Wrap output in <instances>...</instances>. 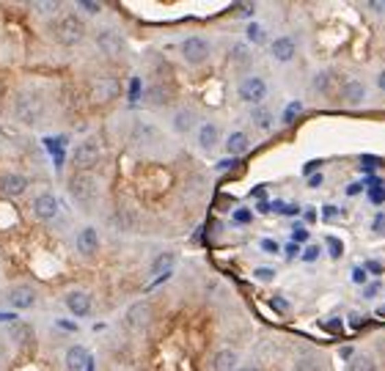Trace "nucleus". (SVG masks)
Listing matches in <instances>:
<instances>
[{
    "label": "nucleus",
    "instance_id": "f257e3e1",
    "mask_svg": "<svg viewBox=\"0 0 385 371\" xmlns=\"http://www.w3.org/2000/svg\"><path fill=\"white\" fill-rule=\"evenodd\" d=\"M50 34H53V39H55L61 47H77V44L86 39V23L80 20V14L66 12V14H61L58 20H53Z\"/></svg>",
    "mask_w": 385,
    "mask_h": 371
},
{
    "label": "nucleus",
    "instance_id": "f03ea898",
    "mask_svg": "<svg viewBox=\"0 0 385 371\" xmlns=\"http://www.w3.org/2000/svg\"><path fill=\"white\" fill-rule=\"evenodd\" d=\"M14 118L20 121V124H25V127H36L42 118H45V113H47V105H45V99H42V94H36V91H17L14 94Z\"/></svg>",
    "mask_w": 385,
    "mask_h": 371
},
{
    "label": "nucleus",
    "instance_id": "7ed1b4c3",
    "mask_svg": "<svg viewBox=\"0 0 385 371\" xmlns=\"http://www.w3.org/2000/svg\"><path fill=\"white\" fill-rule=\"evenodd\" d=\"M66 190L80 207H91L99 199V181L91 173H72L66 181Z\"/></svg>",
    "mask_w": 385,
    "mask_h": 371
},
{
    "label": "nucleus",
    "instance_id": "20e7f679",
    "mask_svg": "<svg viewBox=\"0 0 385 371\" xmlns=\"http://www.w3.org/2000/svg\"><path fill=\"white\" fill-rule=\"evenodd\" d=\"M99 159H102V149L94 138H86L72 149V168L77 173H91L99 165Z\"/></svg>",
    "mask_w": 385,
    "mask_h": 371
},
{
    "label": "nucleus",
    "instance_id": "39448f33",
    "mask_svg": "<svg viewBox=\"0 0 385 371\" xmlns=\"http://www.w3.org/2000/svg\"><path fill=\"white\" fill-rule=\"evenodd\" d=\"M179 53L182 58L190 64V66H204L212 55V44L204 39V36H187L182 44H179Z\"/></svg>",
    "mask_w": 385,
    "mask_h": 371
},
{
    "label": "nucleus",
    "instance_id": "423d86ee",
    "mask_svg": "<svg viewBox=\"0 0 385 371\" xmlns=\"http://www.w3.org/2000/svg\"><path fill=\"white\" fill-rule=\"evenodd\" d=\"M88 97H91L94 102H99V105L113 102V99L121 97V83H119L116 77H110V75H99V77H94V80L88 83Z\"/></svg>",
    "mask_w": 385,
    "mask_h": 371
},
{
    "label": "nucleus",
    "instance_id": "0eeeda50",
    "mask_svg": "<svg viewBox=\"0 0 385 371\" xmlns=\"http://www.w3.org/2000/svg\"><path fill=\"white\" fill-rule=\"evenodd\" d=\"M31 212L39 223H53L61 212V201L55 193H39L34 201H31Z\"/></svg>",
    "mask_w": 385,
    "mask_h": 371
},
{
    "label": "nucleus",
    "instance_id": "6e6552de",
    "mask_svg": "<svg viewBox=\"0 0 385 371\" xmlns=\"http://www.w3.org/2000/svg\"><path fill=\"white\" fill-rule=\"evenodd\" d=\"M151 316H154L151 305H149L146 300H140V303H132V305L127 308V314H124V324H127L132 333H143V330L151 324Z\"/></svg>",
    "mask_w": 385,
    "mask_h": 371
},
{
    "label": "nucleus",
    "instance_id": "1a4fd4ad",
    "mask_svg": "<svg viewBox=\"0 0 385 371\" xmlns=\"http://www.w3.org/2000/svg\"><path fill=\"white\" fill-rule=\"evenodd\" d=\"M36 289L28 286V283H14L9 292H6V303L14 308V311H31L36 305Z\"/></svg>",
    "mask_w": 385,
    "mask_h": 371
},
{
    "label": "nucleus",
    "instance_id": "9d476101",
    "mask_svg": "<svg viewBox=\"0 0 385 371\" xmlns=\"http://www.w3.org/2000/svg\"><path fill=\"white\" fill-rule=\"evenodd\" d=\"M97 47H99L102 55H108V58H119V55H124L127 42H124V36H121L119 31L105 28V31L97 34Z\"/></svg>",
    "mask_w": 385,
    "mask_h": 371
},
{
    "label": "nucleus",
    "instance_id": "9b49d317",
    "mask_svg": "<svg viewBox=\"0 0 385 371\" xmlns=\"http://www.w3.org/2000/svg\"><path fill=\"white\" fill-rule=\"evenodd\" d=\"M99 245H102L99 242V231L94 226H83L77 231V237H75V248H77V253L83 259H94L99 253Z\"/></svg>",
    "mask_w": 385,
    "mask_h": 371
},
{
    "label": "nucleus",
    "instance_id": "f8f14e48",
    "mask_svg": "<svg viewBox=\"0 0 385 371\" xmlns=\"http://www.w3.org/2000/svg\"><path fill=\"white\" fill-rule=\"evenodd\" d=\"M237 94H240L243 102L259 105V102H264V97H267V83H264L262 77H245V80L240 83Z\"/></svg>",
    "mask_w": 385,
    "mask_h": 371
},
{
    "label": "nucleus",
    "instance_id": "ddd939ff",
    "mask_svg": "<svg viewBox=\"0 0 385 371\" xmlns=\"http://www.w3.org/2000/svg\"><path fill=\"white\" fill-rule=\"evenodd\" d=\"M64 305H66V311H69L72 316H77V319H86V316L91 314V297H88L83 289H72V292H66Z\"/></svg>",
    "mask_w": 385,
    "mask_h": 371
},
{
    "label": "nucleus",
    "instance_id": "4468645a",
    "mask_svg": "<svg viewBox=\"0 0 385 371\" xmlns=\"http://www.w3.org/2000/svg\"><path fill=\"white\" fill-rule=\"evenodd\" d=\"M28 190V176L23 173H3L0 176V193L6 199H20Z\"/></svg>",
    "mask_w": 385,
    "mask_h": 371
},
{
    "label": "nucleus",
    "instance_id": "2eb2a0df",
    "mask_svg": "<svg viewBox=\"0 0 385 371\" xmlns=\"http://www.w3.org/2000/svg\"><path fill=\"white\" fill-rule=\"evenodd\" d=\"M270 53H273V58H275L278 64H289V61L295 58V53H297L295 39H292V36H278V39L270 44Z\"/></svg>",
    "mask_w": 385,
    "mask_h": 371
},
{
    "label": "nucleus",
    "instance_id": "dca6fc26",
    "mask_svg": "<svg viewBox=\"0 0 385 371\" xmlns=\"http://www.w3.org/2000/svg\"><path fill=\"white\" fill-rule=\"evenodd\" d=\"M341 99H344V105H352V107L363 105L366 102V86L360 80H347L344 88H341Z\"/></svg>",
    "mask_w": 385,
    "mask_h": 371
},
{
    "label": "nucleus",
    "instance_id": "f3484780",
    "mask_svg": "<svg viewBox=\"0 0 385 371\" xmlns=\"http://www.w3.org/2000/svg\"><path fill=\"white\" fill-rule=\"evenodd\" d=\"M88 349L86 346H80V344H75V346H69L66 349V355H64V363H66V368L69 371H83L86 366H88Z\"/></svg>",
    "mask_w": 385,
    "mask_h": 371
},
{
    "label": "nucleus",
    "instance_id": "a211bd4d",
    "mask_svg": "<svg viewBox=\"0 0 385 371\" xmlns=\"http://www.w3.org/2000/svg\"><path fill=\"white\" fill-rule=\"evenodd\" d=\"M237 368H240V360L234 349H218L212 355V371H237Z\"/></svg>",
    "mask_w": 385,
    "mask_h": 371
},
{
    "label": "nucleus",
    "instance_id": "6ab92c4d",
    "mask_svg": "<svg viewBox=\"0 0 385 371\" xmlns=\"http://www.w3.org/2000/svg\"><path fill=\"white\" fill-rule=\"evenodd\" d=\"M196 138H199V146H201L204 151H212V149L218 146V140H221V129L207 121V124L199 127V135H196Z\"/></svg>",
    "mask_w": 385,
    "mask_h": 371
},
{
    "label": "nucleus",
    "instance_id": "aec40b11",
    "mask_svg": "<svg viewBox=\"0 0 385 371\" xmlns=\"http://www.w3.org/2000/svg\"><path fill=\"white\" fill-rule=\"evenodd\" d=\"M248 149H251V138H248L245 132H240V129H237V132H232V135L226 138V151H229V154L243 157Z\"/></svg>",
    "mask_w": 385,
    "mask_h": 371
},
{
    "label": "nucleus",
    "instance_id": "412c9836",
    "mask_svg": "<svg viewBox=\"0 0 385 371\" xmlns=\"http://www.w3.org/2000/svg\"><path fill=\"white\" fill-rule=\"evenodd\" d=\"M108 226H113L116 231H132V226H135V215L127 212V209H116V212L108 218Z\"/></svg>",
    "mask_w": 385,
    "mask_h": 371
},
{
    "label": "nucleus",
    "instance_id": "4be33fe9",
    "mask_svg": "<svg viewBox=\"0 0 385 371\" xmlns=\"http://www.w3.org/2000/svg\"><path fill=\"white\" fill-rule=\"evenodd\" d=\"M192 127H196V113H192V110H179V113L173 116V129H176L179 135H190Z\"/></svg>",
    "mask_w": 385,
    "mask_h": 371
},
{
    "label": "nucleus",
    "instance_id": "5701e85b",
    "mask_svg": "<svg viewBox=\"0 0 385 371\" xmlns=\"http://www.w3.org/2000/svg\"><path fill=\"white\" fill-rule=\"evenodd\" d=\"M157 135H160L157 127H151V124H135V129H132V143H138V146H149Z\"/></svg>",
    "mask_w": 385,
    "mask_h": 371
},
{
    "label": "nucleus",
    "instance_id": "b1692460",
    "mask_svg": "<svg viewBox=\"0 0 385 371\" xmlns=\"http://www.w3.org/2000/svg\"><path fill=\"white\" fill-rule=\"evenodd\" d=\"M176 264V256L171 253V251H165V253H160L154 261H151V275H171V267Z\"/></svg>",
    "mask_w": 385,
    "mask_h": 371
},
{
    "label": "nucleus",
    "instance_id": "393cba45",
    "mask_svg": "<svg viewBox=\"0 0 385 371\" xmlns=\"http://www.w3.org/2000/svg\"><path fill=\"white\" fill-rule=\"evenodd\" d=\"M292 371H325V368H322V360H319L316 355L306 352V355H300V357L295 360V368H292Z\"/></svg>",
    "mask_w": 385,
    "mask_h": 371
},
{
    "label": "nucleus",
    "instance_id": "a878e982",
    "mask_svg": "<svg viewBox=\"0 0 385 371\" xmlns=\"http://www.w3.org/2000/svg\"><path fill=\"white\" fill-rule=\"evenodd\" d=\"M330 86H333V72L330 69H322V72L314 75V91H316V97H327Z\"/></svg>",
    "mask_w": 385,
    "mask_h": 371
},
{
    "label": "nucleus",
    "instance_id": "bb28decb",
    "mask_svg": "<svg viewBox=\"0 0 385 371\" xmlns=\"http://www.w3.org/2000/svg\"><path fill=\"white\" fill-rule=\"evenodd\" d=\"M251 118H253V124H256L259 129H270V127H273V113H270L267 107H253V110H251Z\"/></svg>",
    "mask_w": 385,
    "mask_h": 371
},
{
    "label": "nucleus",
    "instance_id": "cd10ccee",
    "mask_svg": "<svg viewBox=\"0 0 385 371\" xmlns=\"http://www.w3.org/2000/svg\"><path fill=\"white\" fill-rule=\"evenodd\" d=\"M349 371H377V363L369 355H355L349 360Z\"/></svg>",
    "mask_w": 385,
    "mask_h": 371
},
{
    "label": "nucleus",
    "instance_id": "c85d7f7f",
    "mask_svg": "<svg viewBox=\"0 0 385 371\" xmlns=\"http://www.w3.org/2000/svg\"><path fill=\"white\" fill-rule=\"evenodd\" d=\"M232 58H234L237 64H243V66H251V50H248L245 44H234V50H232Z\"/></svg>",
    "mask_w": 385,
    "mask_h": 371
},
{
    "label": "nucleus",
    "instance_id": "c756f323",
    "mask_svg": "<svg viewBox=\"0 0 385 371\" xmlns=\"http://www.w3.org/2000/svg\"><path fill=\"white\" fill-rule=\"evenodd\" d=\"M34 9L39 14H58L61 12V3H58V0H45V3H34Z\"/></svg>",
    "mask_w": 385,
    "mask_h": 371
},
{
    "label": "nucleus",
    "instance_id": "7c9ffc66",
    "mask_svg": "<svg viewBox=\"0 0 385 371\" xmlns=\"http://www.w3.org/2000/svg\"><path fill=\"white\" fill-rule=\"evenodd\" d=\"M31 324H17L14 330H12V338L17 341V344H25V341H31Z\"/></svg>",
    "mask_w": 385,
    "mask_h": 371
},
{
    "label": "nucleus",
    "instance_id": "2f4dec72",
    "mask_svg": "<svg viewBox=\"0 0 385 371\" xmlns=\"http://www.w3.org/2000/svg\"><path fill=\"white\" fill-rule=\"evenodd\" d=\"M149 99H151L154 105H168V94H165L162 86H151V88H149Z\"/></svg>",
    "mask_w": 385,
    "mask_h": 371
},
{
    "label": "nucleus",
    "instance_id": "473e14b6",
    "mask_svg": "<svg viewBox=\"0 0 385 371\" xmlns=\"http://www.w3.org/2000/svg\"><path fill=\"white\" fill-rule=\"evenodd\" d=\"M300 110H303V105H300V102H292V105L281 113V121H284V124H292V121L300 116Z\"/></svg>",
    "mask_w": 385,
    "mask_h": 371
},
{
    "label": "nucleus",
    "instance_id": "72a5a7b5",
    "mask_svg": "<svg viewBox=\"0 0 385 371\" xmlns=\"http://www.w3.org/2000/svg\"><path fill=\"white\" fill-rule=\"evenodd\" d=\"M325 245H327V251H330V256H333V259H341V253H344V248H341V240H336V237H327V240H325Z\"/></svg>",
    "mask_w": 385,
    "mask_h": 371
},
{
    "label": "nucleus",
    "instance_id": "f704fd0d",
    "mask_svg": "<svg viewBox=\"0 0 385 371\" xmlns=\"http://www.w3.org/2000/svg\"><path fill=\"white\" fill-rule=\"evenodd\" d=\"M253 220V212L251 209H234V223L237 226H248Z\"/></svg>",
    "mask_w": 385,
    "mask_h": 371
},
{
    "label": "nucleus",
    "instance_id": "c9c22d12",
    "mask_svg": "<svg viewBox=\"0 0 385 371\" xmlns=\"http://www.w3.org/2000/svg\"><path fill=\"white\" fill-rule=\"evenodd\" d=\"M363 270L371 272V275H382V272H385V264L377 261V259H369V261H363Z\"/></svg>",
    "mask_w": 385,
    "mask_h": 371
},
{
    "label": "nucleus",
    "instance_id": "e433bc0d",
    "mask_svg": "<svg viewBox=\"0 0 385 371\" xmlns=\"http://www.w3.org/2000/svg\"><path fill=\"white\" fill-rule=\"evenodd\" d=\"M369 199H371L374 207H382L385 204V188H371L369 190Z\"/></svg>",
    "mask_w": 385,
    "mask_h": 371
},
{
    "label": "nucleus",
    "instance_id": "4c0bfd02",
    "mask_svg": "<svg viewBox=\"0 0 385 371\" xmlns=\"http://www.w3.org/2000/svg\"><path fill=\"white\" fill-rule=\"evenodd\" d=\"M248 39L251 42H264V31L259 28V23H251L248 25Z\"/></svg>",
    "mask_w": 385,
    "mask_h": 371
},
{
    "label": "nucleus",
    "instance_id": "58836bf2",
    "mask_svg": "<svg viewBox=\"0 0 385 371\" xmlns=\"http://www.w3.org/2000/svg\"><path fill=\"white\" fill-rule=\"evenodd\" d=\"M380 292H382V283H380V281H374V283H366V286H363V297H366V300L377 297Z\"/></svg>",
    "mask_w": 385,
    "mask_h": 371
},
{
    "label": "nucleus",
    "instance_id": "ea45409f",
    "mask_svg": "<svg viewBox=\"0 0 385 371\" xmlns=\"http://www.w3.org/2000/svg\"><path fill=\"white\" fill-rule=\"evenodd\" d=\"M259 248H262L264 253H273V256H275V253H281V248H278V242H275V240H262V242H259Z\"/></svg>",
    "mask_w": 385,
    "mask_h": 371
},
{
    "label": "nucleus",
    "instance_id": "a19ab883",
    "mask_svg": "<svg viewBox=\"0 0 385 371\" xmlns=\"http://www.w3.org/2000/svg\"><path fill=\"white\" fill-rule=\"evenodd\" d=\"M80 9L88 12V14H99V12H102V6L94 3V0H80Z\"/></svg>",
    "mask_w": 385,
    "mask_h": 371
},
{
    "label": "nucleus",
    "instance_id": "79ce46f5",
    "mask_svg": "<svg viewBox=\"0 0 385 371\" xmlns=\"http://www.w3.org/2000/svg\"><path fill=\"white\" fill-rule=\"evenodd\" d=\"M270 305H273L278 314H286V311H289V303H286L284 297H273V300H270Z\"/></svg>",
    "mask_w": 385,
    "mask_h": 371
},
{
    "label": "nucleus",
    "instance_id": "37998d69",
    "mask_svg": "<svg viewBox=\"0 0 385 371\" xmlns=\"http://www.w3.org/2000/svg\"><path fill=\"white\" fill-rule=\"evenodd\" d=\"M138 97H140V80H138V77H135V80H132V83H129V102H135V99H138Z\"/></svg>",
    "mask_w": 385,
    "mask_h": 371
},
{
    "label": "nucleus",
    "instance_id": "c03bdc74",
    "mask_svg": "<svg viewBox=\"0 0 385 371\" xmlns=\"http://www.w3.org/2000/svg\"><path fill=\"white\" fill-rule=\"evenodd\" d=\"M253 275H256V278H259V281H273V278H275V272H273V270H270V267H267V270H264V267H259V270H256V272H253Z\"/></svg>",
    "mask_w": 385,
    "mask_h": 371
},
{
    "label": "nucleus",
    "instance_id": "a18cd8bd",
    "mask_svg": "<svg viewBox=\"0 0 385 371\" xmlns=\"http://www.w3.org/2000/svg\"><path fill=\"white\" fill-rule=\"evenodd\" d=\"M316 256H319V248H316V245L306 248V253H303V259H306V261H316Z\"/></svg>",
    "mask_w": 385,
    "mask_h": 371
},
{
    "label": "nucleus",
    "instance_id": "49530a36",
    "mask_svg": "<svg viewBox=\"0 0 385 371\" xmlns=\"http://www.w3.org/2000/svg\"><path fill=\"white\" fill-rule=\"evenodd\" d=\"M336 215H338V209H336V207H325V209H322V220H327V223H330Z\"/></svg>",
    "mask_w": 385,
    "mask_h": 371
},
{
    "label": "nucleus",
    "instance_id": "de8ad7c7",
    "mask_svg": "<svg viewBox=\"0 0 385 371\" xmlns=\"http://www.w3.org/2000/svg\"><path fill=\"white\" fill-rule=\"evenodd\" d=\"M352 281H355V283H363V281H366V270H363V267H355V270H352Z\"/></svg>",
    "mask_w": 385,
    "mask_h": 371
},
{
    "label": "nucleus",
    "instance_id": "09e8293b",
    "mask_svg": "<svg viewBox=\"0 0 385 371\" xmlns=\"http://www.w3.org/2000/svg\"><path fill=\"white\" fill-rule=\"evenodd\" d=\"M371 229H374L377 234H380V231H385V215H377V218H374V223H371Z\"/></svg>",
    "mask_w": 385,
    "mask_h": 371
},
{
    "label": "nucleus",
    "instance_id": "8fccbe9b",
    "mask_svg": "<svg viewBox=\"0 0 385 371\" xmlns=\"http://www.w3.org/2000/svg\"><path fill=\"white\" fill-rule=\"evenodd\" d=\"M363 190V181H355V184H347V196H358Z\"/></svg>",
    "mask_w": 385,
    "mask_h": 371
},
{
    "label": "nucleus",
    "instance_id": "3c124183",
    "mask_svg": "<svg viewBox=\"0 0 385 371\" xmlns=\"http://www.w3.org/2000/svg\"><path fill=\"white\" fill-rule=\"evenodd\" d=\"M363 184H369V188H382V179L380 176H366Z\"/></svg>",
    "mask_w": 385,
    "mask_h": 371
},
{
    "label": "nucleus",
    "instance_id": "603ef678",
    "mask_svg": "<svg viewBox=\"0 0 385 371\" xmlns=\"http://www.w3.org/2000/svg\"><path fill=\"white\" fill-rule=\"evenodd\" d=\"M297 251H300V245H297V242H289V245H286V259H295Z\"/></svg>",
    "mask_w": 385,
    "mask_h": 371
},
{
    "label": "nucleus",
    "instance_id": "864d4df0",
    "mask_svg": "<svg viewBox=\"0 0 385 371\" xmlns=\"http://www.w3.org/2000/svg\"><path fill=\"white\" fill-rule=\"evenodd\" d=\"M58 327H61V330H69V333L77 330V324H75V322H66V319H58Z\"/></svg>",
    "mask_w": 385,
    "mask_h": 371
},
{
    "label": "nucleus",
    "instance_id": "5fc2aeb1",
    "mask_svg": "<svg viewBox=\"0 0 385 371\" xmlns=\"http://www.w3.org/2000/svg\"><path fill=\"white\" fill-rule=\"evenodd\" d=\"M369 9H371V12H385V0H371Z\"/></svg>",
    "mask_w": 385,
    "mask_h": 371
},
{
    "label": "nucleus",
    "instance_id": "6e6d98bb",
    "mask_svg": "<svg viewBox=\"0 0 385 371\" xmlns=\"http://www.w3.org/2000/svg\"><path fill=\"white\" fill-rule=\"evenodd\" d=\"M322 179H325L322 173H314V176L308 179V188H319V184H322Z\"/></svg>",
    "mask_w": 385,
    "mask_h": 371
},
{
    "label": "nucleus",
    "instance_id": "4d7b16f0",
    "mask_svg": "<svg viewBox=\"0 0 385 371\" xmlns=\"http://www.w3.org/2000/svg\"><path fill=\"white\" fill-rule=\"evenodd\" d=\"M344 360H352V355H355V349L352 346H341V352H338Z\"/></svg>",
    "mask_w": 385,
    "mask_h": 371
},
{
    "label": "nucleus",
    "instance_id": "13d9d810",
    "mask_svg": "<svg viewBox=\"0 0 385 371\" xmlns=\"http://www.w3.org/2000/svg\"><path fill=\"white\" fill-rule=\"evenodd\" d=\"M377 165H380L377 157H366V159H363V168H377Z\"/></svg>",
    "mask_w": 385,
    "mask_h": 371
},
{
    "label": "nucleus",
    "instance_id": "bf43d9fd",
    "mask_svg": "<svg viewBox=\"0 0 385 371\" xmlns=\"http://www.w3.org/2000/svg\"><path fill=\"white\" fill-rule=\"evenodd\" d=\"M295 240H297V242H303V240H308V231H303V229H297V231H295Z\"/></svg>",
    "mask_w": 385,
    "mask_h": 371
},
{
    "label": "nucleus",
    "instance_id": "052dcab7",
    "mask_svg": "<svg viewBox=\"0 0 385 371\" xmlns=\"http://www.w3.org/2000/svg\"><path fill=\"white\" fill-rule=\"evenodd\" d=\"M377 86H380V91H385V69L377 75Z\"/></svg>",
    "mask_w": 385,
    "mask_h": 371
},
{
    "label": "nucleus",
    "instance_id": "680f3d73",
    "mask_svg": "<svg viewBox=\"0 0 385 371\" xmlns=\"http://www.w3.org/2000/svg\"><path fill=\"white\" fill-rule=\"evenodd\" d=\"M237 371H262V368H259V366H251V363H248V366H240Z\"/></svg>",
    "mask_w": 385,
    "mask_h": 371
},
{
    "label": "nucleus",
    "instance_id": "e2e57ef3",
    "mask_svg": "<svg viewBox=\"0 0 385 371\" xmlns=\"http://www.w3.org/2000/svg\"><path fill=\"white\" fill-rule=\"evenodd\" d=\"M306 220H308V223L316 220V212H314V209H306Z\"/></svg>",
    "mask_w": 385,
    "mask_h": 371
},
{
    "label": "nucleus",
    "instance_id": "0e129e2a",
    "mask_svg": "<svg viewBox=\"0 0 385 371\" xmlns=\"http://www.w3.org/2000/svg\"><path fill=\"white\" fill-rule=\"evenodd\" d=\"M3 357H6V344L0 341V360H3Z\"/></svg>",
    "mask_w": 385,
    "mask_h": 371
},
{
    "label": "nucleus",
    "instance_id": "69168bd1",
    "mask_svg": "<svg viewBox=\"0 0 385 371\" xmlns=\"http://www.w3.org/2000/svg\"><path fill=\"white\" fill-rule=\"evenodd\" d=\"M380 316H385V305H382V308H380Z\"/></svg>",
    "mask_w": 385,
    "mask_h": 371
},
{
    "label": "nucleus",
    "instance_id": "338daca9",
    "mask_svg": "<svg viewBox=\"0 0 385 371\" xmlns=\"http://www.w3.org/2000/svg\"><path fill=\"white\" fill-rule=\"evenodd\" d=\"M0 146H3V135H0Z\"/></svg>",
    "mask_w": 385,
    "mask_h": 371
}]
</instances>
